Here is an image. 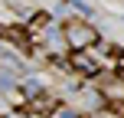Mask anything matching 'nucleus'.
I'll list each match as a JSON object with an SVG mask.
<instances>
[{"label":"nucleus","instance_id":"nucleus-4","mask_svg":"<svg viewBox=\"0 0 124 118\" xmlns=\"http://www.w3.org/2000/svg\"><path fill=\"white\" fill-rule=\"evenodd\" d=\"M0 39H10V43H26V30H20V26H3L0 23Z\"/></svg>","mask_w":124,"mask_h":118},{"label":"nucleus","instance_id":"nucleus-7","mask_svg":"<svg viewBox=\"0 0 124 118\" xmlns=\"http://www.w3.org/2000/svg\"><path fill=\"white\" fill-rule=\"evenodd\" d=\"M0 89H3V92L13 89V75H10V72H0Z\"/></svg>","mask_w":124,"mask_h":118},{"label":"nucleus","instance_id":"nucleus-8","mask_svg":"<svg viewBox=\"0 0 124 118\" xmlns=\"http://www.w3.org/2000/svg\"><path fill=\"white\" fill-rule=\"evenodd\" d=\"M56 118H78L75 108H56Z\"/></svg>","mask_w":124,"mask_h":118},{"label":"nucleus","instance_id":"nucleus-1","mask_svg":"<svg viewBox=\"0 0 124 118\" xmlns=\"http://www.w3.org/2000/svg\"><path fill=\"white\" fill-rule=\"evenodd\" d=\"M65 43L72 46V49H92L95 43H98V33L92 30L88 23H82V20H72V23H65Z\"/></svg>","mask_w":124,"mask_h":118},{"label":"nucleus","instance_id":"nucleus-9","mask_svg":"<svg viewBox=\"0 0 124 118\" xmlns=\"http://www.w3.org/2000/svg\"><path fill=\"white\" fill-rule=\"evenodd\" d=\"M0 118H3V115H0Z\"/></svg>","mask_w":124,"mask_h":118},{"label":"nucleus","instance_id":"nucleus-6","mask_svg":"<svg viewBox=\"0 0 124 118\" xmlns=\"http://www.w3.org/2000/svg\"><path fill=\"white\" fill-rule=\"evenodd\" d=\"M46 23H49V17H46V13H36V17L30 20V33H39Z\"/></svg>","mask_w":124,"mask_h":118},{"label":"nucleus","instance_id":"nucleus-2","mask_svg":"<svg viewBox=\"0 0 124 118\" xmlns=\"http://www.w3.org/2000/svg\"><path fill=\"white\" fill-rule=\"evenodd\" d=\"M98 92L108 105H124V75L118 72H101L98 75Z\"/></svg>","mask_w":124,"mask_h":118},{"label":"nucleus","instance_id":"nucleus-5","mask_svg":"<svg viewBox=\"0 0 124 118\" xmlns=\"http://www.w3.org/2000/svg\"><path fill=\"white\" fill-rule=\"evenodd\" d=\"M26 95H33V99H36V95H43V82H39V79H26Z\"/></svg>","mask_w":124,"mask_h":118},{"label":"nucleus","instance_id":"nucleus-3","mask_svg":"<svg viewBox=\"0 0 124 118\" xmlns=\"http://www.w3.org/2000/svg\"><path fill=\"white\" fill-rule=\"evenodd\" d=\"M98 66H101V62L95 56H88V49H75L72 69H78V72H85V75H98Z\"/></svg>","mask_w":124,"mask_h":118}]
</instances>
